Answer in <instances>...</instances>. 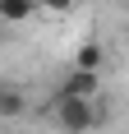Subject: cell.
<instances>
[{
	"label": "cell",
	"instance_id": "cell-7",
	"mask_svg": "<svg viewBox=\"0 0 129 134\" xmlns=\"http://www.w3.org/2000/svg\"><path fill=\"white\" fill-rule=\"evenodd\" d=\"M0 37H5V19H0Z\"/></svg>",
	"mask_w": 129,
	"mask_h": 134
},
{
	"label": "cell",
	"instance_id": "cell-2",
	"mask_svg": "<svg viewBox=\"0 0 129 134\" xmlns=\"http://www.w3.org/2000/svg\"><path fill=\"white\" fill-rule=\"evenodd\" d=\"M64 97H97L102 93V69H83V65H69V74H64L60 83Z\"/></svg>",
	"mask_w": 129,
	"mask_h": 134
},
{
	"label": "cell",
	"instance_id": "cell-5",
	"mask_svg": "<svg viewBox=\"0 0 129 134\" xmlns=\"http://www.w3.org/2000/svg\"><path fill=\"white\" fill-rule=\"evenodd\" d=\"M102 60H106V51L97 46V42H83L78 55H74V65H83V69H102Z\"/></svg>",
	"mask_w": 129,
	"mask_h": 134
},
{
	"label": "cell",
	"instance_id": "cell-4",
	"mask_svg": "<svg viewBox=\"0 0 129 134\" xmlns=\"http://www.w3.org/2000/svg\"><path fill=\"white\" fill-rule=\"evenodd\" d=\"M37 9H42L37 0H0V19L5 23H28Z\"/></svg>",
	"mask_w": 129,
	"mask_h": 134
},
{
	"label": "cell",
	"instance_id": "cell-3",
	"mask_svg": "<svg viewBox=\"0 0 129 134\" xmlns=\"http://www.w3.org/2000/svg\"><path fill=\"white\" fill-rule=\"evenodd\" d=\"M23 111H28V97L14 83H0V120H19Z\"/></svg>",
	"mask_w": 129,
	"mask_h": 134
},
{
	"label": "cell",
	"instance_id": "cell-1",
	"mask_svg": "<svg viewBox=\"0 0 129 134\" xmlns=\"http://www.w3.org/2000/svg\"><path fill=\"white\" fill-rule=\"evenodd\" d=\"M55 125H60L64 134H88L102 125V116H97V97H64L55 102Z\"/></svg>",
	"mask_w": 129,
	"mask_h": 134
},
{
	"label": "cell",
	"instance_id": "cell-6",
	"mask_svg": "<svg viewBox=\"0 0 129 134\" xmlns=\"http://www.w3.org/2000/svg\"><path fill=\"white\" fill-rule=\"evenodd\" d=\"M37 5H42L46 14H69V9L78 5V0H37Z\"/></svg>",
	"mask_w": 129,
	"mask_h": 134
},
{
	"label": "cell",
	"instance_id": "cell-8",
	"mask_svg": "<svg viewBox=\"0 0 129 134\" xmlns=\"http://www.w3.org/2000/svg\"><path fill=\"white\" fill-rule=\"evenodd\" d=\"M125 5H129V0H125Z\"/></svg>",
	"mask_w": 129,
	"mask_h": 134
}]
</instances>
